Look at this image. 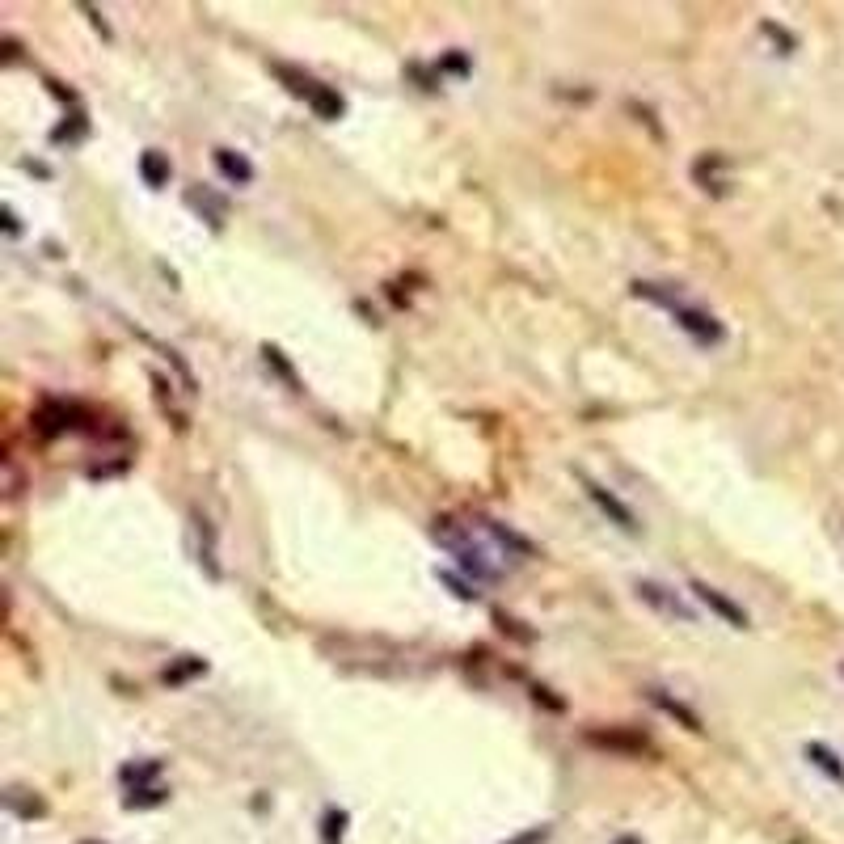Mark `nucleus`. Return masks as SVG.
Listing matches in <instances>:
<instances>
[{
    "mask_svg": "<svg viewBox=\"0 0 844 844\" xmlns=\"http://www.w3.org/2000/svg\"><path fill=\"white\" fill-rule=\"evenodd\" d=\"M216 169L233 186L254 182V165H249V157H241V152H233V148H216Z\"/></svg>",
    "mask_w": 844,
    "mask_h": 844,
    "instance_id": "obj_6",
    "label": "nucleus"
},
{
    "mask_svg": "<svg viewBox=\"0 0 844 844\" xmlns=\"http://www.w3.org/2000/svg\"><path fill=\"white\" fill-rule=\"evenodd\" d=\"M275 72H279V76H283V81H287V89H292V93H296V98H304V102H309V106L317 102V93L325 89L321 81H313V76H309V72H296V68H287V64H275Z\"/></svg>",
    "mask_w": 844,
    "mask_h": 844,
    "instance_id": "obj_7",
    "label": "nucleus"
},
{
    "mask_svg": "<svg viewBox=\"0 0 844 844\" xmlns=\"http://www.w3.org/2000/svg\"><path fill=\"white\" fill-rule=\"evenodd\" d=\"M807 760L815 764V769H823V773H828L832 781H840V785H844V764H840V760H836V756H832V752H828V747H823V743H811V747H807Z\"/></svg>",
    "mask_w": 844,
    "mask_h": 844,
    "instance_id": "obj_10",
    "label": "nucleus"
},
{
    "mask_svg": "<svg viewBox=\"0 0 844 844\" xmlns=\"http://www.w3.org/2000/svg\"><path fill=\"white\" fill-rule=\"evenodd\" d=\"M431 536L439 545H444L452 558H456V566L469 574L473 583H498V570L494 562H490V553H486V545H477L473 541V528L469 524H456V520H435V528H431Z\"/></svg>",
    "mask_w": 844,
    "mask_h": 844,
    "instance_id": "obj_2",
    "label": "nucleus"
},
{
    "mask_svg": "<svg viewBox=\"0 0 844 844\" xmlns=\"http://www.w3.org/2000/svg\"><path fill=\"white\" fill-rule=\"evenodd\" d=\"M591 743H600V747H617V752H642V739H625V735H587Z\"/></svg>",
    "mask_w": 844,
    "mask_h": 844,
    "instance_id": "obj_11",
    "label": "nucleus"
},
{
    "mask_svg": "<svg viewBox=\"0 0 844 844\" xmlns=\"http://www.w3.org/2000/svg\"><path fill=\"white\" fill-rule=\"evenodd\" d=\"M140 174H144L148 186H165V182H169V161L161 157L157 148H148L144 157H140Z\"/></svg>",
    "mask_w": 844,
    "mask_h": 844,
    "instance_id": "obj_9",
    "label": "nucleus"
},
{
    "mask_svg": "<svg viewBox=\"0 0 844 844\" xmlns=\"http://www.w3.org/2000/svg\"><path fill=\"white\" fill-rule=\"evenodd\" d=\"M646 697H650V701H655L659 709H667V714H671V718H680V722L688 726V731H701V718L693 714V709H684L680 701H671V697L663 693V688H646Z\"/></svg>",
    "mask_w": 844,
    "mask_h": 844,
    "instance_id": "obj_8",
    "label": "nucleus"
},
{
    "mask_svg": "<svg viewBox=\"0 0 844 844\" xmlns=\"http://www.w3.org/2000/svg\"><path fill=\"white\" fill-rule=\"evenodd\" d=\"M693 591H697V600L709 608V612H718V617L726 621V625H735V629H747V612L739 608V604H731L722 596L718 587H709V583H701V579H693Z\"/></svg>",
    "mask_w": 844,
    "mask_h": 844,
    "instance_id": "obj_5",
    "label": "nucleus"
},
{
    "mask_svg": "<svg viewBox=\"0 0 844 844\" xmlns=\"http://www.w3.org/2000/svg\"><path fill=\"white\" fill-rule=\"evenodd\" d=\"M342 828H347V815H342V811H330V815H325V832H321L325 844H338V840H342Z\"/></svg>",
    "mask_w": 844,
    "mask_h": 844,
    "instance_id": "obj_13",
    "label": "nucleus"
},
{
    "mask_svg": "<svg viewBox=\"0 0 844 844\" xmlns=\"http://www.w3.org/2000/svg\"><path fill=\"white\" fill-rule=\"evenodd\" d=\"M5 228H9V237L22 233V228H17V220H13V211H5Z\"/></svg>",
    "mask_w": 844,
    "mask_h": 844,
    "instance_id": "obj_15",
    "label": "nucleus"
},
{
    "mask_svg": "<svg viewBox=\"0 0 844 844\" xmlns=\"http://www.w3.org/2000/svg\"><path fill=\"white\" fill-rule=\"evenodd\" d=\"M152 802H165V790H131V798H127V807H152Z\"/></svg>",
    "mask_w": 844,
    "mask_h": 844,
    "instance_id": "obj_14",
    "label": "nucleus"
},
{
    "mask_svg": "<svg viewBox=\"0 0 844 844\" xmlns=\"http://www.w3.org/2000/svg\"><path fill=\"white\" fill-rule=\"evenodd\" d=\"M579 482H583V490H587V498H591V503H596V507H600V511L608 515V520H612V524H617V528H625V532H638V515H633V511H629V507L621 503V498H617V494H612V490H604L600 482H591V477H587V473H579Z\"/></svg>",
    "mask_w": 844,
    "mask_h": 844,
    "instance_id": "obj_3",
    "label": "nucleus"
},
{
    "mask_svg": "<svg viewBox=\"0 0 844 844\" xmlns=\"http://www.w3.org/2000/svg\"><path fill=\"white\" fill-rule=\"evenodd\" d=\"M633 296L659 304V309H667L671 317H676L680 330L697 342V347H718V342L726 338L722 321H718L714 313L697 309V304H688V300L680 296V287H671V283H642V279H638V283H633Z\"/></svg>",
    "mask_w": 844,
    "mask_h": 844,
    "instance_id": "obj_1",
    "label": "nucleus"
},
{
    "mask_svg": "<svg viewBox=\"0 0 844 844\" xmlns=\"http://www.w3.org/2000/svg\"><path fill=\"white\" fill-rule=\"evenodd\" d=\"M157 773H161V760H148V764H127V769H123V781H136V790H140V781L157 777Z\"/></svg>",
    "mask_w": 844,
    "mask_h": 844,
    "instance_id": "obj_12",
    "label": "nucleus"
},
{
    "mask_svg": "<svg viewBox=\"0 0 844 844\" xmlns=\"http://www.w3.org/2000/svg\"><path fill=\"white\" fill-rule=\"evenodd\" d=\"M638 600L642 604H650V608H659L663 617H680V621H693V608H688L676 591L671 587H663V583H650V579H642L638 583Z\"/></svg>",
    "mask_w": 844,
    "mask_h": 844,
    "instance_id": "obj_4",
    "label": "nucleus"
},
{
    "mask_svg": "<svg viewBox=\"0 0 844 844\" xmlns=\"http://www.w3.org/2000/svg\"><path fill=\"white\" fill-rule=\"evenodd\" d=\"M617 844H638V840H633V836H625V840H617Z\"/></svg>",
    "mask_w": 844,
    "mask_h": 844,
    "instance_id": "obj_16",
    "label": "nucleus"
}]
</instances>
